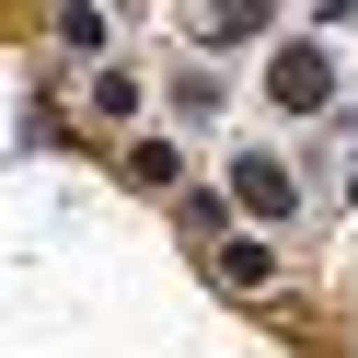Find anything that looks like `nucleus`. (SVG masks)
I'll return each mask as SVG.
<instances>
[{"mask_svg": "<svg viewBox=\"0 0 358 358\" xmlns=\"http://www.w3.org/2000/svg\"><path fill=\"white\" fill-rule=\"evenodd\" d=\"M243 208H289V173L278 162H243Z\"/></svg>", "mask_w": 358, "mask_h": 358, "instance_id": "f257e3e1", "label": "nucleus"}, {"mask_svg": "<svg viewBox=\"0 0 358 358\" xmlns=\"http://www.w3.org/2000/svg\"><path fill=\"white\" fill-rule=\"evenodd\" d=\"M243 24H266V0H208V35H243Z\"/></svg>", "mask_w": 358, "mask_h": 358, "instance_id": "f03ea898", "label": "nucleus"}, {"mask_svg": "<svg viewBox=\"0 0 358 358\" xmlns=\"http://www.w3.org/2000/svg\"><path fill=\"white\" fill-rule=\"evenodd\" d=\"M335 12H347V0H335Z\"/></svg>", "mask_w": 358, "mask_h": 358, "instance_id": "7ed1b4c3", "label": "nucleus"}]
</instances>
